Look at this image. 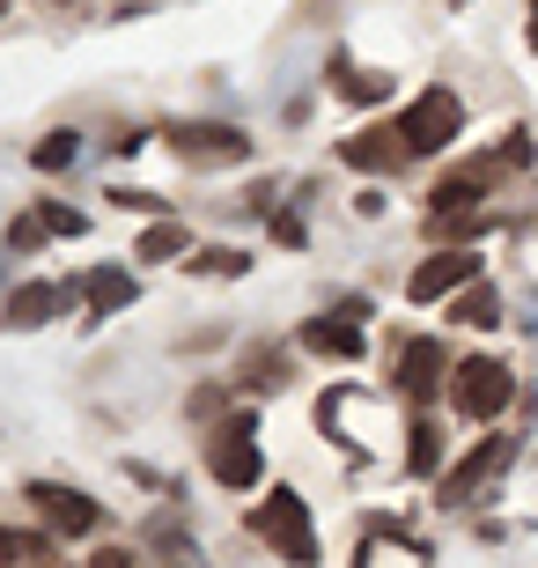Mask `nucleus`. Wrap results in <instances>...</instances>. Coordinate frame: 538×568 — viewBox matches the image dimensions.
Instances as JSON below:
<instances>
[{
	"instance_id": "obj_1",
	"label": "nucleus",
	"mask_w": 538,
	"mask_h": 568,
	"mask_svg": "<svg viewBox=\"0 0 538 568\" xmlns=\"http://www.w3.org/2000/svg\"><path fill=\"white\" fill-rule=\"evenodd\" d=\"M251 531L266 539L281 561H295V568H311L317 561V531H311V503L295 495V487H273L266 503H258V517H251Z\"/></svg>"
},
{
	"instance_id": "obj_2",
	"label": "nucleus",
	"mask_w": 538,
	"mask_h": 568,
	"mask_svg": "<svg viewBox=\"0 0 538 568\" xmlns=\"http://www.w3.org/2000/svg\"><path fill=\"white\" fill-rule=\"evenodd\" d=\"M457 133H465V104H457L443 82L420 89L414 104L398 111V141H406V155H414V163H420V155H435V148H450Z\"/></svg>"
},
{
	"instance_id": "obj_3",
	"label": "nucleus",
	"mask_w": 538,
	"mask_h": 568,
	"mask_svg": "<svg viewBox=\"0 0 538 568\" xmlns=\"http://www.w3.org/2000/svg\"><path fill=\"white\" fill-rule=\"evenodd\" d=\"M450 399H457V414H465V422H495L501 406L517 399V377H509L495 355H473V362H457Z\"/></svg>"
},
{
	"instance_id": "obj_4",
	"label": "nucleus",
	"mask_w": 538,
	"mask_h": 568,
	"mask_svg": "<svg viewBox=\"0 0 538 568\" xmlns=\"http://www.w3.org/2000/svg\"><path fill=\"white\" fill-rule=\"evenodd\" d=\"M30 509H38L60 539H82V531L104 525V509L89 503V495H74V487H60V480H38V487H30Z\"/></svg>"
},
{
	"instance_id": "obj_5",
	"label": "nucleus",
	"mask_w": 538,
	"mask_h": 568,
	"mask_svg": "<svg viewBox=\"0 0 538 568\" xmlns=\"http://www.w3.org/2000/svg\"><path fill=\"white\" fill-rule=\"evenodd\" d=\"M207 465H214V480L222 487H258V443H251V414H236V422L214 436V450H207Z\"/></svg>"
},
{
	"instance_id": "obj_6",
	"label": "nucleus",
	"mask_w": 538,
	"mask_h": 568,
	"mask_svg": "<svg viewBox=\"0 0 538 568\" xmlns=\"http://www.w3.org/2000/svg\"><path fill=\"white\" fill-rule=\"evenodd\" d=\"M170 148H177L185 163H244L251 133H236V126H170Z\"/></svg>"
},
{
	"instance_id": "obj_7",
	"label": "nucleus",
	"mask_w": 538,
	"mask_h": 568,
	"mask_svg": "<svg viewBox=\"0 0 538 568\" xmlns=\"http://www.w3.org/2000/svg\"><path fill=\"white\" fill-rule=\"evenodd\" d=\"M443 369H450V355H443L435 339H406V347H398V392H406V399H435V392H443Z\"/></svg>"
},
{
	"instance_id": "obj_8",
	"label": "nucleus",
	"mask_w": 538,
	"mask_h": 568,
	"mask_svg": "<svg viewBox=\"0 0 538 568\" xmlns=\"http://www.w3.org/2000/svg\"><path fill=\"white\" fill-rule=\"evenodd\" d=\"M339 163L347 170H406L414 155H406L398 126H369V133H354V141H339Z\"/></svg>"
},
{
	"instance_id": "obj_9",
	"label": "nucleus",
	"mask_w": 538,
	"mask_h": 568,
	"mask_svg": "<svg viewBox=\"0 0 538 568\" xmlns=\"http://www.w3.org/2000/svg\"><path fill=\"white\" fill-rule=\"evenodd\" d=\"M303 347L311 355H325V362H362V317H311L303 325Z\"/></svg>"
},
{
	"instance_id": "obj_10",
	"label": "nucleus",
	"mask_w": 538,
	"mask_h": 568,
	"mask_svg": "<svg viewBox=\"0 0 538 568\" xmlns=\"http://www.w3.org/2000/svg\"><path fill=\"white\" fill-rule=\"evenodd\" d=\"M465 281H479V252H435L414 274V303H435V295L465 288Z\"/></svg>"
},
{
	"instance_id": "obj_11",
	"label": "nucleus",
	"mask_w": 538,
	"mask_h": 568,
	"mask_svg": "<svg viewBox=\"0 0 538 568\" xmlns=\"http://www.w3.org/2000/svg\"><path fill=\"white\" fill-rule=\"evenodd\" d=\"M60 311H67V288H60V281H30V288L8 295V325H16V333H38V325H52Z\"/></svg>"
},
{
	"instance_id": "obj_12",
	"label": "nucleus",
	"mask_w": 538,
	"mask_h": 568,
	"mask_svg": "<svg viewBox=\"0 0 538 568\" xmlns=\"http://www.w3.org/2000/svg\"><path fill=\"white\" fill-rule=\"evenodd\" d=\"M509 450H517V443H509V436H487V443H479V450H473V458H465V465H457V473H450V480H443V503H465V495H479V480H487V473H495V465H509Z\"/></svg>"
},
{
	"instance_id": "obj_13",
	"label": "nucleus",
	"mask_w": 538,
	"mask_h": 568,
	"mask_svg": "<svg viewBox=\"0 0 538 568\" xmlns=\"http://www.w3.org/2000/svg\"><path fill=\"white\" fill-rule=\"evenodd\" d=\"M332 97H347V104H384V97H392V74L354 67L347 52H332Z\"/></svg>"
},
{
	"instance_id": "obj_14",
	"label": "nucleus",
	"mask_w": 538,
	"mask_h": 568,
	"mask_svg": "<svg viewBox=\"0 0 538 568\" xmlns=\"http://www.w3.org/2000/svg\"><path fill=\"white\" fill-rule=\"evenodd\" d=\"M82 295H89V311H125V303H133V274L97 266V274H82Z\"/></svg>"
},
{
	"instance_id": "obj_15",
	"label": "nucleus",
	"mask_w": 538,
	"mask_h": 568,
	"mask_svg": "<svg viewBox=\"0 0 538 568\" xmlns=\"http://www.w3.org/2000/svg\"><path fill=\"white\" fill-rule=\"evenodd\" d=\"M185 252H192V236L177 230V222H155V230L141 236V258H148V266H170V258H185Z\"/></svg>"
},
{
	"instance_id": "obj_16",
	"label": "nucleus",
	"mask_w": 538,
	"mask_h": 568,
	"mask_svg": "<svg viewBox=\"0 0 538 568\" xmlns=\"http://www.w3.org/2000/svg\"><path fill=\"white\" fill-rule=\"evenodd\" d=\"M450 317H465V325H495V317H501V303H495V288H457Z\"/></svg>"
},
{
	"instance_id": "obj_17",
	"label": "nucleus",
	"mask_w": 538,
	"mask_h": 568,
	"mask_svg": "<svg viewBox=\"0 0 538 568\" xmlns=\"http://www.w3.org/2000/svg\"><path fill=\"white\" fill-rule=\"evenodd\" d=\"M74 148H82L74 133H44V141L30 148V163H38V170H67V163H74Z\"/></svg>"
},
{
	"instance_id": "obj_18",
	"label": "nucleus",
	"mask_w": 538,
	"mask_h": 568,
	"mask_svg": "<svg viewBox=\"0 0 538 568\" xmlns=\"http://www.w3.org/2000/svg\"><path fill=\"white\" fill-rule=\"evenodd\" d=\"M435 458H443V428L414 422V473H435Z\"/></svg>"
},
{
	"instance_id": "obj_19",
	"label": "nucleus",
	"mask_w": 538,
	"mask_h": 568,
	"mask_svg": "<svg viewBox=\"0 0 538 568\" xmlns=\"http://www.w3.org/2000/svg\"><path fill=\"white\" fill-rule=\"evenodd\" d=\"M44 230H52L44 214H22L16 230H8V252H38V244H44Z\"/></svg>"
},
{
	"instance_id": "obj_20",
	"label": "nucleus",
	"mask_w": 538,
	"mask_h": 568,
	"mask_svg": "<svg viewBox=\"0 0 538 568\" xmlns=\"http://www.w3.org/2000/svg\"><path fill=\"white\" fill-rule=\"evenodd\" d=\"M251 258L244 252H207V258H192V274H244Z\"/></svg>"
},
{
	"instance_id": "obj_21",
	"label": "nucleus",
	"mask_w": 538,
	"mask_h": 568,
	"mask_svg": "<svg viewBox=\"0 0 538 568\" xmlns=\"http://www.w3.org/2000/svg\"><path fill=\"white\" fill-rule=\"evenodd\" d=\"M44 222H52V236H82V214H74V207H52V200H44Z\"/></svg>"
},
{
	"instance_id": "obj_22",
	"label": "nucleus",
	"mask_w": 538,
	"mask_h": 568,
	"mask_svg": "<svg viewBox=\"0 0 538 568\" xmlns=\"http://www.w3.org/2000/svg\"><path fill=\"white\" fill-rule=\"evenodd\" d=\"M89 568H133V561H125L119 547H104V554H97V561H89Z\"/></svg>"
},
{
	"instance_id": "obj_23",
	"label": "nucleus",
	"mask_w": 538,
	"mask_h": 568,
	"mask_svg": "<svg viewBox=\"0 0 538 568\" xmlns=\"http://www.w3.org/2000/svg\"><path fill=\"white\" fill-rule=\"evenodd\" d=\"M531 52H538V0H531Z\"/></svg>"
},
{
	"instance_id": "obj_24",
	"label": "nucleus",
	"mask_w": 538,
	"mask_h": 568,
	"mask_svg": "<svg viewBox=\"0 0 538 568\" xmlns=\"http://www.w3.org/2000/svg\"><path fill=\"white\" fill-rule=\"evenodd\" d=\"M0 8H8V0H0Z\"/></svg>"
},
{
	"instance_id": "obj_25",
	"label": "nucleus",
	"mask_w": 538,
	"mask_h": 568,
	"mask_svg": "<svg viewBox=\"0 0 538 568\" xmlns=\"http://www.w3.org/2000/svg\"><path fill=\"white\" fill-rule=\"evenodd\" d=\"M52 568H60V561H52Z\"/></svg>"
}]
</instances>
